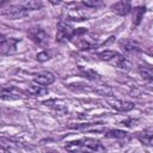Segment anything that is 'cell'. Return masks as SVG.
Wrapping results in <instances>:
<instances>
[{"instance_id":"cell-1","label":"cell","mask_w":153,"mask_h":153,"mask_svg":"<svg viewBox=\"0 0 153 153\" xmlns=\"http://www.w3.org/2000/svg\"><path fill=\"white\" fill-rule=\"evenodd\" d=\"M27 36L33 43H36L39 47H45L49 42V35L42 27H30L27 30Z\"/></svg>"},{"instance_id":"cell-2","label":"cell","mask_w":153,"mask_h":153,"mask_svg":"<svg viewBox=\"0 0 153 153\" xmlns=\"http://www.w3.org/2000/svg\"><path fill=\"white\" fill-rule=\"evenodd\" d=\"M0 13L1 16H5L10 19H17V18L25 16L27 11L20 4H18V5H8L7 7H1Z\"/></svg>"},{"instance_id":"cell-3","label":"cell","mask_w":153,"mask_h":153,"mask_svg":"<svg viewBox=\"0 0 153 153\" xmlns=\"http://www.w3.org/2000/svg\"><path fill=\"white\" fill-rule=\"evenodd\" d=\"M73 32L74 30L68 25L66 22H60L57 24V33H56V39L59 42H67L71 38H73Z\"/></svg>"},{"instance_id":"cell-4","label":"cell","mask_w":153,"mask_h":153,"mask_svg":"<svg viewBox=\"0 0 153 153\" xmlns=\"http://www.w3.org/2000/svg\"><path fill=\"white\" fill-rule=\"evenodd\" d=\"M20 42L19 38H1L0 42V53L2 55L14 54L17 51V44Z\"/></svg>"},{"instance_id":"cell-5","label":"cell","mask_w":153,"mask_h":153,"mask_svg":"<svg viewBox=\"0 0 153 153\" xmlns=\"http://www.w3.org/2000/svg\"><path fill=\"white\" fill-rule=\"evenodd\" d=\"M65 149L67 152H71V153H96L90 147H87L81 141V139L78 140V141H71V142H68L65 146Z\"/></svg>"},{"instance_id":"cell-6","label":"cell","mask_w":153,"mask_h":153,"mask_svg":"<svg viewBox=\"0 0 153 153\" xmlns=\"http://www.w3.org/2000/svg\"><path fill=\"white\" fill-rule=\"evenodd\" d=\"M120 48L124 51V53H128V54H135V53H139L141 50L140 48V44L134 41V39H129V38H124V39H121L120 41Z\"/></svg>"},{"instance_id":"cell-7","label":"cell","mask_w":153,"mask_h":153,"mask_svg":"<svg viewBox=\"0 0 153 153\" xmlns=\"http://www.w3.org/2000/svg\"><path fill=\"white\" fill-rule=\"evenodd\" d=\"M111 106L121 112H128L130 110H133L135 108V104L133 102H128V100H120V99H115L112 102H110Z\"/></svg>"},{"instance_id":"cell-8","label":"cell","mask_w":153,"mask_h":153,"mask_svg":"<svg viewBox=\"0 0 153 153\" xmlns=\"http://www.w3.org/2000/svg\"><path fill=\"white\" fill-rule=\"evenodd\" d=\"M67 14V19L73 20V22H80V20H85L86 19V12L82 11V8L78 7L75 5L74 8H69L66 12Z\"/></svg>"},{"instance_id":"cell-9","label":"cell","mask_w":153,"mask_h":153,"mask_svg":"<svg viewBox=\"0 0 153 153\" xmlns=\"http://www.w3.org/2000/svg\"><path fill=\"white\" fill-rule=\"evenodd\" d=\"M111 10L118 16H127L131 11V5L129 1H118L111 6Z\"/></svg>"},{"instance_id":"cell-10","label":"cell","mask_w":153,"mask_h":153,"mask_svg":"<svg viewBox=\"0 0 153 153\" xmlns=\"http://www.w3.org/2000/svg\"><path fill=\"white\" fill-rule=\"evenodd\" d=\"M33 81L38 85H42V86H48L50 84H53L55 81V76L54 74L51 73H41V74H37L35 78H33Z\"/></svg>"},{"instance_id":"cell-11","label":"cell","mask_w":153,"mask_h":153,"mask_svg":"<svg viewBox=\"0 0 153 153\" xmlns=\"http://www.w3.org/2000/svg\"><path fill=\"white\" fill-rule=\"evenodd\" d=\"M22 97V92L18 91L16 87H10V88H2L1 91V98L4 100H10V99H18Z\"/></svg>"},{"instance_id":"cell-12","label":"cell","mask_w":153,"mask_h":153,"mask_svg":"<svg viewBox=\"0 0 153 153\" xmlns=\"http://www.w3.org/2000/svg\"><path fill=\"white\" fill-rule=\"evenodd\" d=\"M27 92L32 96H45L48 93V88L42 85H30L27 88Z\"/></svg>"},{"instance_id":"cell-13","label":"cell","mask_w":153,"mask_h":153,"mask_svg":"<svg viewBox=\"0 0 153 153\" xmlns=\"http://www.w3.org/2000/svg\"><path fill=\"white\" fill-rule=\"evenodd\" d=\"M140 75L148 81H153V67L152 66H141L139 67Z\"/></svg>"},{"instance_id":"cell-14","label":"cell","mask_w":153,"mask_h":153,"mask_svg":"<svg viewBox=\"0 0 153 153\" xmlns=\"http://www.w3.org/2000/svg\"><path fill=\"white\" fill-rule=\"evenodd\" d=\"M43 104H45V105H49V106L54 108L57 112H66V111H67V106H66V104H65L63 102H61V100H56V99H54V100L44 102Z\"/></svg>"},{"instance_id":"cell-15","label":"cell","mask_w":153,"mask_h":153,"mask_svg":"<svg viewBox=\"0 0 153 153\" xmlns=\"http://www.w3.org/2000/svg\"><path fill=\"white\" fill-rule=\"evenodd\" d=\"M137 139H139L143 145L153 146V130H146V131L139 134Z\"/></svg>"},{"instance_id":"cell-16","label":"cell","mask_w":153,"mask_h":153,"mask_svg":"<svg viewBox=\"0 0 153 153\" xmlns=\"http://www.w3.org/2000/svg\"><path fill=\"white\" fill-rule=\"evenodd\" d=\"M145 12H146L145 7H136V8H134V13H133V23H134V25H139L141 23Z\"/></svg>"},{"instance_id":"cell-17","label":"cell","mask_w":153,"mask_h":153,"mask_svg":"<svg viewBox=\"0 0 153 153\" xmlns=\"http://www.w3.org/2000/svg\"><path fill=\"white\" fill-rule=\"evenodd\" d=\"M118 53L114 51V50H104V51H100L98 54V57L103 61H108V62H112L115 60V57L117 56Z\"/></svg>"},{"instance_id":"cell-18","label":"cell","mask_w":153,"mask_h":153,"mask_svg":"<svg viewBox=\"0 0 153 153\" xmlns=\"http://www.w3.org/2000/svg\"><path fill=\"white\" fill-rule=\"evenodd\" d=\"M104 135L110 139H124L128 135V133L123 130H118V129H111V130H108Z\"/></svg>"},{"instance_id":"cell-19","label":"cell","mask_w":153,"mask_h":153,"mask_svg":"<svg viewBox=\"0 0 153 153\" xmlns=\"http://www.w3.org/2000/svg\"><path fill=\"white\" fill-rule=\"evenodd\" d=\"M20 5L26 10H38L43 6V4L41 1H35V0H30V1H24V2H20Z\"/></svg>"},{"instance_id":"cell-20","label":"cell","mask_w":153,"mask_h":153,"mask_svg":"<svg viewBox=\"0 0 153 153\" xmlns=\"http://www.w3.org/2000/svg\"><path fill=\"white\" fill-rule=\"evenodd\" d=\"M94 91H96L97 93L103 94V96H111V94H112L111 88H110L109 86H106V85H102V86H99L98 88H94Z\"/></svg>"},{"instance_id":"cell-21","label":"cell","mask_w":153,"mask_h":153,"mask_svg":"<svg viewBox=\"0 0 153 153\" xmlns=\"http://www.w3.org/2000/svg\"><path fill=\"white\" fill-rule=\"evenodd\" d=\"M82 5L86 7H98V6L103 5V2L99 0H85V1H82Z\"/></svg>"},{"instance_id":"cell-22","label":"cell","mask_w":153,"mask_h":153,"mask_svg":"<svg viewBox=\"0 0 153 153\" xmlns=\"http://www.w3.org/2000/svg\"><path fill=\"white\" fill-rule=\"evenodd\" d=\"M36 59H37V61H39V62H44V61H48V60L50 59V54H49L48 51H41V53L37 54Z\"/></svg>"},{"instance_id":"cell-23","label":"cell","mask_w":153,"mask_h":153,"mask_svg":"<svg viewBox=\"0 0 153 153\" xmlns=\"http://www.w3.org/2000/svg\"><path fill=\"white\" fill-rule=\"evenodd\" d=\"M82 74L86 76V78H88V79H97L99 75H98V73H96L94 71H92V69H86V71H82Z\"/></svg>"},{"instance_id":"cell-24","label":"cell","mask_w":153,"mask_h":153,"mask_svg":"<svg viewBox=\"0 0 153 153\" xmlns=\"http://www.w3.org/2000/svg\"><path fill=\"white\" fill-rule=\"evenodd\" d=\"M1 153H11V152H10V148L7 149L6 147H2L1 146Z\"/></svg>"}]
</instances>
